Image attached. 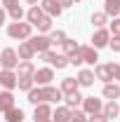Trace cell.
Segmentation results:
<instances>
[{"label": "cell", "mask_w": 120, "mask_h": 122, "mask_svg": "<svg viewBox=\"0 0 120 122\" xmlns=\"http://www.w3.org/2000/svg\"><path fill=\"white\" fill-rule=\"evenodd\" d=\"M33 24L28 21H12V24H7V35L12 38V40H31L33 35Z\"/></svg>", "instance_id": "6da1fadb"}, {"label": "cell", "mask_w": 120, "mask_h": 122, "mask_svg": "<svg viewBox=\"0 0 120 122\" xmlns=\"http://www.w3.org/2000/svg\"><path fill=\"white\" fill-rule=\"evenodd\" d=\"M0 63H2V71H14L16 66L21 63V59H19L16 49L5 47V49H2V54H0Z\"/></svg>", "instance_id": "7a4b0ae2"}, {"label": "cell", "mask_w": 120, "mask_h": 122, "mask_svg": "<svg viewBox=\"0 0 120 122\" xmlns=\"http://www.w3.org/2000/svg\"><path fill=\"white\" fill-rule=\"evenodd\" d=\"M115 66L118 63H97L94 66V75L97 80H101V82H111V80H115Z\"/></svg>", "instance_id": "3957f363"}, {"label": "cell", "mask_w": 120, "mask_h": 122, "mask_svg": "<svg viewBox=\"0 0 120 122\" xmlns=\"http://www.w3.org/2000/svg\"><path fill=\"white\" fill-rule=\"evenodd\" d=\"M104 101L101 99H97V96H85V101H82V110L87 113V115H97V113H104Z\"/></svg>", "instance_id": "277c9868"}, {"label": "cell", "mask_w": 120, "mask_h": 122, "mask_svg": "<svg viewBox=\"0 0 120 122\" xmlns=\"http://www.w3.org/2000/svg\"><path fill=\"white\" fill-rule=\"evenodd\" d=\"M111 30L108 28H97L94 30V35H92V47H97V49H101V47H108L111 45Z\"/></svg>", "instance_id": "5b68a950"}, {"label": "cell", "mask_w": 120, "mask_h": 122, "mask_svg": "<svg viewBox=\"0 0 120 122\" xmlns=\"http://www.w3.org/2000/svg\"><path fill=\"white\" fill-rule=\"evenodd\" d=\"M40 7L45 10L47 16H61V12H64V5H61V0H40Z\"/></svg>", "instance_id": "8992f818"}, {"label": "cell", "mask_w": 120, "mask_h": 122, "mask_svg": "<svg viewBox=\"0 0 120 122\" xmlns=\"http://www.w3.org/2000/svg\"><path fill=\"white\" fill-rule=\"evenodd\" d=\"M0 85L5 87V89H16L19 87V73H14V71H2L0 73Z\"/></svg>", "instance_id": "52a82bcc"}, {"label": "cell", "mask_w": 120, "mask_h": 122, "mask_svg": "<svg viewBox=\"0 0 120 122\" xmlns=\"http://www.w3.org/2000/svg\"><path fill=\"white\" fill-rule=\"evenodd\" d=\"M33 80H35L38 87H47V85L54 80V71H52V68H38L35 75H33Z\"/></svg>", "instance_id": "ba28073f"}, {"label": "cell", "mask_w": 120, "mask_h": 122, "mask_svg": "<svg viewBox=\"0 0 120 122\" xmlns=\"http://www.w3.org/2000/svg\"><path fill=\"white\" fill-rule=\"evenodd\" d=\"M52 115H54V110L47 106V103H38L35 110H33V120H35V122H49Z\"/></svg>", "instance_id": "9c48e42d"}, {"label": "cell", "mask_w": 120, "mask_h": 122, "mask_svg": "<svg viewBox=\"0 0 120 122\" xmlns=\"http://www.w3.org/2000/svg\"><path fill=\"white\" fill-rule=\"evenodd\" d=\"M80 54H82L85 63L97 66V61H99V49H97V47H92V45H80Z\"/></svg>", "instance_id": "30bf717a"}, {"label": "cell", "mask_w": 120, "mask_h": 122, "mask_svg": "<svg viewBox=\"0 0 120 122\" xmlns=\"http://www.w3.org/2000/svg\"><path fill=\"white\" fill-rule=\"evenodd\" d=\"M45 16H47V14H45V10H43L40 5H33V7H28V12H26V21L33 24V26H38Z\"/></svg>", "instance_id": "8fae6325"}, {"label": "cell", "mask_w": 120, "mask_h": 122, "mask_svg": "<svg viewBox=\"0 0 120 122\" xmlns=\"http://www.w3.org/2000/svg\"><path fill=\"white\" fill-rule=\"evenodd\" d=\"M43 89H45V101H49V103H59V101L66 99V94L61 92V87H52V85H47V87H43Z\"/></svg>", "instance_id": "7c38bea8"}, {"label": "cell", "mask_w": 120, "mask_h": 122, "mask_svg": "<svg viewBox=\"0 0 120 122\" xmlns=\"http://www.w3.org/2000/svg\"><path fill=\"white\" fill-rule=\"evenodd\" d=\"M31 42H33V47H35V52H47V49L52 47V40H49V35H45V33L33 35Z\"/></svg>", "instance_id": "4fadbf2b"}, {"label": "cell", "mask_w": 120, "mask_h": 122, "mask_svg": "<svg viewBox=\"0 0 120 122\" xmlns=\"http://www.w3.org/2000/svg\"><path fill=\"white\" fill-rule=\"evenodd\" d=\"M16 54H19V59H21V61H31L33 56H35V47H33V42H31V40H26V42H19Z\"/></svg>", "instance_id": "5bb4252c"}, {"label": "cell", "mask_w": 120, "mask_h": 122, "mask_svg": "<svg viewBox=\"0 0 120 122\" xmlns=\"http://www.w3.org/2000/svg\"><path fill=\"white\" fill-rule=\"evenodd\" d=\"M71 117H73V110L68 106H57L54 115H52V122H71Z\"/></svg>", "instance_id": "9a60e30c"}, {"label": "cell", "mask_w": 120, "mask_h": 122, "mask_svg": "<svg viewBox=\"0 0 120 122\" xmlns=\"http://www.w3.org/2000/svg\"><path fill=\"white\" fill-rule=\"evenodd\" d=\"M26 96H28L26 101L33 103V106H38V103H47V101H45V89H43V87H33Z\"/></svg>", "instance_id": "2e32d148"}, {"label": "cell", "mask_w": 120, "mask_h": 122, "mask_svg": "<svg viewBox=\"0 0 120 122\" xmlns=\"http://www.w3.org/2000/svg\"><path fill=\"white\" fill-rule=\"evenodd\" d=\"M101 94H104V99H108V101H115V99H120V85H115V82H106Z\"/></svg>", "instance_id": "e0dca14e"}, {"label": "cell", "mask_w": 120, "mask_h": 122, "mask_svg": "<svg viewBox=\"0 0 120 122\" xmlns=\"http://www.w3.org/2000/svg\"><path fill=\"white\" fill-rule=\"evenodd\" d=\"M35 66H33V61H21L19 66H16V73H19V77H33L35 75Z\"/></svg>", "instance_id": "ac0fdd59"}, {"label": "cell", "mask_w": 120, "mask_h": 122, "mask_svg": "<svg viewBox=\"0 0 120 122\" xmlns=\"http://www.w3.org/2000/svg\"><path fill=\"white\" fill-rule=\"evenodd\" d=\"M2 115H5V122H24L26 120V113H24V110H21V108H10V110H7V113H2Z\"/></svg>", "instance_id": "d6986e66"}, {"label": "cell", "mask_w": 120, "mask_h": 122, "mask_svg": "<svg viewBox=\"0 0 120 122\" xmlns=\"http://www.w3.org/2000/svg\"><path fill=\"white\" fill-rule=\"evenodd\" d=\"M10 108H14V94H12L10 89H5L2 94H0V110L7 113Z\"/></svg>", "instance_id": "ffe728a7"}, {"label": "cell", "mask_w": 120, "mask_h": 122, "mask_svg": "<svg viewBox=\"0 0 120 122\" xmlns=\"http://www.w3.org/2000/svg\"><path fill=\"white\" fill-rule=\"evenodd\" d=\"M78 87H80L78 77H64V80H61V92H64L66 96L73 94V92H78Z\"/></svg>", "instance_id": "44dd1931"}, {"label": "cell", "mask_w": 120, "mask_h": 122, "mask_svg": "<svg viewBox=\"0 0 120 122\" xmlns=\"http://www.w3.org/2000/svg\"><path fill=\"white\" fill-rule=\"evenodd\" d=\"M94 71H87V68H82L80 73H78V82H80V87H92L94 85Z\"/></svg>", "instance_id": "7402d4cb"}, {"label": "cell", "mask_w": 120, "mask_h": 122, "mask_svg": "<svg viewBox=\"0 0 120 122\" xmlns=\"http://www.w3.org/2000/svg\"><path fill=\"white\" fill-rule=\"evenodd\" d=\"M104 115L108 117V120H120V106L115 103V101H108L104 106Z\"/></svg>", "instance_id": "603a6c76"}, {"label": "cell", "mask_w": 120, "mask_h": 122, "mask_svg": "<svg viewBox=\"0 0 120 122\" xmlns=\"http://www.w3.org/2000/svg\"><path fill=\"white\" fill-rule=\"evenodd\" d=\"M64 101H66V106L71 108V110H75L78 106H82V101H85V96H82L80 92H73V94H68V96H66Z\"/></svg>", "instance_id": "cb8c5ba5"}, {"label": "cell", "mask_w": 120, "mask_h": 122, "mask_svg": "<svg viewBox=\"0 0 120 122\" xmlns=\"http://www.w3.org/2000/svg\"><path fill=\"white\" fill-rule=\"evenodd\" d=\"M104 12L115 19L120 14V0H104Z\"/></svg>", "instance_id": "d4e9b609"}, {"label": "cell", "mask_w": 120, "mask_h": 122, "mask_svg": "<svg viewBox=\"0 0 120 122\" xmlns=\"http://www.w3.org/2000/svg\"><path fill=\"white\" fill-rule=\"evenodd\" d=\"M61 47H64V54H66V56H73V54H78V52H80V45H78L75 40H71V38H68Z\"/></svg>", "instance_id": "484cf974"}, {"label": "cell", "mask_w": 120, "mask_h": 122, "mask_svg": "<svg viewBox=\"0 0 120 122\" xmlns=\"http://www.w3.org/2000/svg\"><path fill=\"white\" fill-rule=\"evenodd\" d=\"M92 24H94L97 28H104L106 24H108V14H106V12H94V14H92Z\"/></svg>", "instance_id": "4316f807"}, {"label": "cell", "mask_w": 120, "mask_h": 122, "mask_svg": "<svg viewBox=\"0 0 120 122\" xmlns=\"http://www.w3.org/2000/svg\"><path fill=\"white\" fill-rule=\"evenodd\" d=\"M71 63V59L66 56V54H57L54 59H52V68H57V71H61V68H66Z\"/></svg>", "instance_id": "83f0119b"}, {"label": "cell", "mask_w": 120, "mask_h": 122, "mask_svg": "<svg viewBox=\"0 0 120 122\" xmlns=\"http://www.w3.org/2000/svg\"><path fill=\"white\" fill-rule=\"evenodd\" d=\"M49 40H52V45H64L68 38H66L64 30H52V33H49Z\"/></svg>", "instance_id": "f1b7e54d"}, {"label": "cell", "mask_w": 120, "mask_h": 122, "mask_svg": "<svg viewBox=\"0 0 120 122\" xmlns=\"http://www.w3.org/2000/svg\"><path fill=\"white\" fill-rule=\"evenodd\" d=\"M33 87H35V80H33V77H19V89H21V92L28 94Z\"/></svg>", "instance_id": "f546056e"}, {"label": "cell", "mask_w": 120, "mask_h": 122, "mask_svg": "<svg viewBox=\"0 0 120 122\" xmlns=\"http://www.w3.org/2000/svg\"><path fill=\"white\" fill-rule=\"evenodd\" d=\"M38 30L45 33V35H49V33H52V16H45V19L38 24Z\"/></svg>", "instance_id": "4dcf8cb0"}, {"label": "cell", "mask_w": 120, "mask_h": 122, "mask_svg": "<svg viewBox=\"0 0 120 122\" xmlns=\"http://www.w3.org/2000/svg\"><path fill=\"white\" fill-rule=\"evenodd\" d=\"M7 16H10V19H12V21H21V19H24V16H26V12H24V10H21V7H12V10H10V12H7Z\"/></svg>", "instance_id": "1f68e13d"}, {"label": "cell", "mask_w": 120, "mask_h": 122, "mask_svg": "<svg viewBox=\"0 0 120 122\" xmlns=\"http://www.w3.org/2000/svg\"><path fill=\"white\" fill-rule=\"evenodd\" d=\"M71 122H90V115H87L85 110H78V108H75V110H73V117H71Z\"/></svg>", "instance_id": "d6a6232c"}, {"label": "cell", "mask_w": 120, "mask_h": 122, "mask_svg": "<svg viewBox=\"0 0 120 122\" xmlns=\"http://www.w3.org/2000/svg\"><path fill=\"white\" fill-rule=\"evenodd\" d=\"M68 59H71V66H82V63H85V59H82V54H80V52L73 54V56H68Z\"/></svg>", "instance_id": "836d02e7"}, {"label": "cell", "mask_w": 120, "mask_h": 122, "mask_svg": "<svg viewBox=\"0 0 120 122\" xmlns=\"http://www.w3.org/2000/svg\"><path fill=\"white\" fill-rule=\"evenodd\" d=\"M111 33H113V35H120V16H115V19L111 21Z\"/></svg>", "instance_id": "e575fe53"}, {"label": "cell", "mask_w": 120, "mask_h": 122, "mask_svg": "<svg viewBox=\"0 0 120 122\" xmlns=\"http://www.w3.org/2000/svg\"><path fill=\"white\" fill-rule=\"evenodd\" d=\"M111 49H113V52H120V35H113V38H111Z\"/></svg>", "instance_id": "d590c367"}, {"label": "cell", "mask_w": 120, "mask_h": 122, "mask_svg": "<svg viewBox=\"0 0 120 122\" xmlns=\"http://www.w3.org/2000/svg\"><path fill=\"white\" fill-rule=\"evenodd\" d=\"M2 7H5V12H10L12 7H19V0H2Z\"/></svg>", "instance_id": "8d00e7d4"}, {"label": "cell", "mask_w": 120, "mask_h": 122, "mask_svg": "<svg viewBox=\"0 0 120 122\" xmlns=\"http://www.w3.org/2000/svg\"><path fill=\"white\" fill-rule=\"evenodd\" d=\"M90 122H108V117L104 113H97V115H90Z\"/></svg>", "instance_id": "74e56055"}, {"label": "cell", "mask_w": 120, "mask_h": 122, "mask_svg": "<svg viewBox=\"0 0 120 122\" xmlns=\"http://www.w3.org/2000/svg\"><path fill=\"white\" fill-rule=\"evenodd\" d=\"M78 2H80V0H61V5H64V7H75Z\"/></svg>", "instance_id": "f35d334b"}, {"label": "cell", "mask_w": 120, "mask_h": 122, "mask_svg": "<svg viewBox=\"0 0 120 122\" xmlns=\"http://www.w3.org/2000/svg\"><path fill=\"white\" fill-rule=\"evenodd\" d=\"M115 82H120V63L115 66Z\"/></svg>", "instance_id": "ab89813d"}, {"label": "cell", "mask_w": 120, "mask_h": 122, "mask_svg": "<svg viewBox=\"0 0 120 122\" xmlns=\"http://www.w3.org/2000/svg\"><path fill=\"white\" fill-rule=\"evenodd\" d=\"M24 2H26V5H31V7H33V5H38L40 0H24Z\"/></svg>", "instance_id": "60d3db41"}, {"label": "cell", "mask_w": 120, "mask_h": 122, "mask_svg": "<svg viewBox=\"0 0 120 122\" xmlns=\"http://www.w3.org/2000/svg\"><path fill=\"white\" fill-rule=\"evenodd\" d=\"M49 122H52V120H49Z\"/></svg>", "instance_id": "b9f144b4"}]
</instances>
